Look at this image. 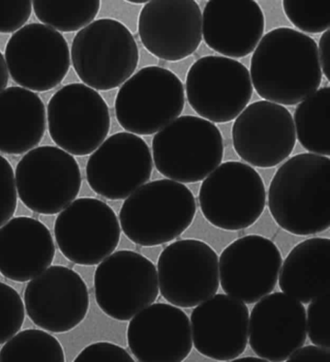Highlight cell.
Segmentation results:
<instances>
[{"label":"cell","mask_w":330,"mask_h":362,"mask_svg":"<svg viewBox=\"0 0 330 362\" xmlns=\"http://www.w3.org/2000/svg\"><path fill=\"white\" fill-rule=\"evenodd\" d=\"M249 73L254 88L264 100L295 106L321 86L318 45L300 31L275 28L257 46Z\"/></svg>","instance_id":"cell-1"},{"label":"cell","mask_w":330,"mask_h":362,"mask_svg":"<svg viewBox=\"0 0 330 362\" xmlns=\"http://www.w3.org/2000/svg\"><path fill=\"white\" fill-rule=\"evenodd\" d=\"M275 222L295 235L323 233L330 226V160L301 153L282 165L269 190Z\"/></svg>","instance_id":"cell-2"},{"label":"cell","mask_w":330,"mask_h":362,"mask_svg":"<svg viewBox=\"0 0 330 362\" xmlns=\"http://www.w3.org/2000/svg\"><path fill=\"white\" fill-rule=\"evenodd\" d=\"M195 197L183 183L151 181L125 199L119 212L120 228L132 243L151 247L171 243L195 218Z\"/></svg>","instance_id":"cell-3"},{"label":"cell","mask_w":330,"mask_h":362,"mask_svg":"<svg viewBox=\"0 0 330 362\" xmlns=\"http://www.w3.org/2000/svg\"><path fill=\"white\" fill-rule=\"evenodd\" d=\"M73 67L83 85L111 90L137 69V42L126 26L114 19L94 21L78 31L71 49Z\"/></svg>","instance_id":"cell-4"},{"label":"cell","mask_w":330,"mask_h":362,"mask_svg":"<svg viewBox=\"0 0 330 362\" xmlns=\"http://www.w3.org/2000/svg\"><path fill=\"white\" fill-rule=\"evenodd\" d=\"M153 152L160 174L177 182L195 183L221 164L224 141L214 123L184 115L156 133Z\"/></svg>","instance_id":"cell-5"},{"label":"cell","mask_w":330,"mask_h":362,"mask_svg":"<svg viewBox=\"0 0 330 362\" xmlns=\"http://www.w3.org/2000/svg\"><path fill=\"white\" fill-rule=\"evenodd\" d=\"M184 105L185 90L177 76L148 66L123 83L115 99V115L128 133L153 135L179 117Z\"/></svg>","instance_id":"cell-6"},{"label":"cell","mask_w":330,"mask_h":362,"mask_svg":"<svg viewBox=\"0 0 330 362\" xmlns=\"http://www.w3.org/2000/svg\"><path fill=\"white\" fill-rule=\"evenodd\" d=\"M204 218L219 229L240 230L260 218L266 204L261 175L244 163L219 165L204 178L199 193Z\"/></svg>","instance_id":"cell-7"},{"label":"cell","mask_w":330,"mask_h":362,"mask_svg":"<svg viewBox=\"0 0 330 362\" xmlns=\"http://www.w3.org/2000/svg\"><path fill=\"white\" fill-rule=\"evenodd\" d=\"M15 175L20 201L40 214L64 211L76 200L82 186L78 162L56 146L31 149L20 159Z\"/></svg>","instance_id":"cell-8"},{"label":"cell","mask_w":330,"mask_h":362,"mask_svg":"<svg viewBox=\"0 0 330 362\" xmlns=\"http://www.w3.org/2000/svg\"><path fill=\"white\" fill-rule=\"evenodd\" d=\"M186 97L204 119L226 123L237 119L253 95L247 68L229 57L208 56L197 60L186 77Z\"/></svg>","instance_id":"cell-9"},{"label":"cell","mask_w":330,"mask_h":362,"mask_svg":"<svg viewBox=\"0 0 330 362\" xmlns=\"http://www.w3.org/2000/svg\"><path fill=\"white\" fill-rule=\"evenodd\" d=\"M52 141L71 156L93 153L106 140L111 127L108 105L96 90L83 83L64 86L48 104Z\"/></svg>","instance_id":"cell-10"},{"label":"cell","mask_w":330,"mask_h":362,"mask_svg":"<svg viewBox=\"0 0 330 362\" xmlns=\"http://www.w3.org/2000/svg\"><path fill=\"white\" fill-rule=\"evenodd\" d=\"M94 290L105 314L117 321H129L158 298L156 267L136 252H114L97 267Z\"/></svg>","instance_id":"cell-11"},{"label":"cell","mask_w":330,"mask_h":362,"mask_svg":"<svg viewBox=\"0 0 330 362\" xmlns=\"http://www.w3.org/2000/svg\"><path fill=\"white\" fill-rule=\"evenodd\" d=\"M157 275L162 296L172 305L191 308L216 295L219 258L208 243L182 240L159 257Z\"/></svg>","instance_id":"cell-12"},{"label":"cell","mask_w":330,"mask_h":362,"mask_svg":"<svg viewBox=\"0 0 330 362\" xmlns=\"http://www.w3.org/2000/svg\"><path fill=\"white\" fill-rule=\"evenodd\" d=\"M4 59L13 80L38 93L57 88L70 68V49L64 35L41 23L16 31L8 41Z\"/></svg>","instance_id":"cell-13"},{"label":"cell","mask_w":330,"mask_h":362,"mask_svg":"<svg viewBox=\"0 0 330 362\" xmlns=\"http://www.w3.org/2000/svg\"><path fill=\"white\" fill-rule=\"evenodd\" d=\"M122 228L111 207L93 198H81L60 212L54 235L65 258L80 266H96L119 245Z\"/></svg>","instance_id":"cell-14"},{"label":"cell","mask_w":330,"mask_h":362,"mask_svg":"<svg viewBox=\"0 0 330 362\" xmlns=\"http://www.w3.org/2000/svg\"><path fill=\"white\" fill-rule=\"evenodd\" d=\"M148 144L135 134H114L91 153L86 178L97 195L112 201L125 200L153 174Z\"/></svg>","instance_id":"cell-15"},{"label":"cell","mask_w":330,"mask_h":362,"mask_svg":"<svg viewBox=\"0 0 330 362\" xmlns=\"http://www.w3.org/2000/svg\"><path fill=\"white\" fill-rule=\"evenodd\" d=\"M25 306L31 321L40 329L54 333L70 332L88 314V287L75 270L49 267L26 286Z\"/></svg>","instance_id":"cell-16"},{"label":"cell","mask_w":330,"mask_h":362,"mask_svg":"<svg viewBox=\"0 0 330 362\" xmlns=\"http://www.w3.org/2000/svg\"><path fill=\"white\" fill-rule=\"evenodd\" d=\"M232 135L238 156L258 168L277 166L292 154L297 141L290 112L266 100L243 110L235 120Z\"/></svg>","instance_id":"cell-17"},{"label":"cell","mask_w":330,"mask_h":362,"mask_svg":"<svg viewBox=\"0 0 330 362\" xmlns=\"http://www.w3.org/2000/svg\"><path fill=\"white\" fill-rule=\"evenodd\" d=\"M281 266V253L271 240L246 235L222 252L220 283L227 295L244 303H256L273 292Z\"/></svg>","instance_id":"cell-18"},{"label":"cell","mask_w":330,"mask_h":362,"mask_svg":"<svg viewBox=\"0 0 330 362\" xmlns=\"http://www.w3.org/2000/svg\"><path fill=\"white\" fill-rule=\"evenodd\" d=\"M141 43L154 57L179 62L197 51L203 39V16L194 0H153L139 17Z\"/></svg>","instance_id":"cell-19"},{"label":"cell","mask_w":330,"mask_h":362,"mask_svg":"<svg viewBox=\"0 0 330 362\" xmlns=\"http://www.w3.org/2000/svg\"><path fill=\"white\" fill-rule=\"evenodd\" d=\"M306 337L305 307L287 293L264 296L249 315V344L267 361H287L305 345Z\"/></svg>","instance_id":"cell-20"},{"label":"cell","mask_w":330,"mask_h":362,"mask_svg":"<svg viewBox=\"0 0 330 362\" xmlns=\"http://www.w3.org/2000/svg\"><path fill=\"white\" fill-rule=\"evenodd\" d=\"M127 341L139 361H183L193 348L190 320L177 306L153 303L131 320Z\"/></svg>","instance_id":"cell-21"},{"label":"cell","mask_w":330,"mask_h":362,"mask_svg":"<svg viewBox=\"0 0 330 362\" xmlns=\"http://www.w3.org/2000/svg\"><path fill=\"white\" fill-rule=\"evenodd\" d=\"M191 325L194 347L206 358L234 361L247 347L248 307L229 295H214L196 306Z\"/></svg>","instance_id":"cell-22"},{"label":"cell","mask_w":330,"mask_h":362,"mask_svg":"<svg viewBox=\"0 0 330 362\" xmlns=\"http://www.w3.org/2000/svg\"><path fill=\"white\" fill-rule=\"evenodd\" d=\"M201 16L204 42L229 59L252 54L263 38L264 12L253 0H211Z\"/></svg>","instance_id":"cell-23"},{"label":"cell","mask_w":330,"mask_h":362,"mask_svg":"<svg viewBox=\"0 0 330 362\" xmlns=\"http://www.w3.org/2000/svg\"><path fill=\"white\" fill-rule=\"evenodd\" d=\"M56 247L51 232L30 217H16L0 228V274L28 282L51 267Z\"/></svg>","instance_id":"cell-24"},{"label":"cell","mask_w":330,"mask_h":362,"mask_svg":"<svg viewBox=\"0 0 330 362\" xmlns=\"http://www.w3.org/2000/svg\"><path fill=\"white\" fill-rule=\"evenodd\" d=\"M46 131V109L37 94L12 86L0 93V152L20 156L38 146Z\"/></svg>","instance_id":"cell-25"},{"label":"cell","mask_w":330,"mask_h":362,"mask_svg":"<svg viewBox=\"0 0 330 362\" xmlns=\"http://www.w3.org/2000/svg\"><path fill=\"white\" fill-rule=\"evenodd\" d=\"M278 282L283 292L301 303L329 291V238H309L297 244L285 259Z\"/></svg>","instance_id":"cell-26"},{"label":"cell","mask_w":330,"mask_h":362,"mask_svg":"<svg viewBox=\"0 0 330 362\" xmlns=\"http://www.w3.org/2000/svg\"><path fill=\"white\" fill-rule=\"evenodd\" d=\"M301 146L317 156L330 154V88L318 89L298 105L293 119Z\"/></svg>","instance_id":"cell-27"},{"label":"cell","mask_w":330,"mask_h":362,"mask_svg":"<svg viewBox=\"0 0 330 362\" xmlns=\"http://www.w3.org/2000/svg\"><path fill=\"white\" fill-rule=\"evenodd\" d=\"M33 7L40 22L62 33H74L90 25L100 10L99 0H35Z\"/></svg>","instance_id":"cell-28"},{"label":"cell","mask_w":330,"mask_h":362,"mask_svg":"<svg viewBox=\"0 0 330 362\" xmlns=\"http://www.w3.org/2000/svg\"><path fill=\"white\" fill-rule=\"evenodd\" d=\"M0 361L64 362V348L59 340L40 329H26L15 334L0 351Z\"/></svg>","instance_id":"cell-29"},{"label":"cell","mask_w":330,"mask_h":362,"mask_svg":"<svg viewBox=\"0 0 330 362\" xmlns=\"http://www.w3.org/2000/svg\"><path fill=\"white\" fill-rule=\"evenodd\" d=\"M283 9L290 22L303 33L319 34L329 30V0H285Z\"/></svg>","instance_id":"cell-30"},{"label":"cell","mask_w":330,"mask_h":362,"mask_svg":"<svg viewBox=\"0 0 330 362\" xmlns=\"http://www.w3.org/2000/svg\"><path fill=\"white\" fill-rule=\"evenodd\" d=\"M25 318V304L19 293L0 282V345L20 332Z\"/></svg>","instance_id":"cell-31"},{"label":"cell","mask_w":330,"mask_h":362,"mask_svg":"<svg viewBox=\"0 0 330 362\" xmlns=\"http://www.w3.org/2000/svg\"><path fill=\"white\" fill-rule=\"evenodd\" d=\"M329 291L309 303L306 325L309 339L321 347H330Z\"/></svg>","instance_id":"cell-32"},{"label":"cell","mask_w":330,"mask_h":362,"mask_svg":"<svg viewBox=\"0 0 330 362\" xmlns=\"http://www.w3.org/2000/svg\"><path fill=\"white\" fill-rule=\"evenodd\" d=\"M17 203L14 170L11 164L0 156V228L11 220Z\"/></svg>","instance_id":"cell-33"},{"label":"cell","mask_w":330,"mask_h":362,"mask_svg":"<svg viewBox=\"0 0 330 362\" xmlns=\"http://www.w3.org/2000/svg\"><path fill=\"white\" fill-rule=\"evenodd\" d=\"M33 1L0 0V33H12L20 30L30 18Z\"/></svg>","instance_id":"cell-34"},{"label":"cell","mask_w":330,"mask_h":362,"mask_svg":"<svg viewBox=\"0 0 330 362\" xmlns=\"http://www.w3.org/2000/svg\"><path fill=\"white\" fill-rule=\"evenodd\" d=\"M123 361L133 362L126 350L112 343L98 342L83 349L75 362Z\"/></svg>","instance_id":"cell-35"},{"label":"cell","mask_w":330,"mask_h":362,"mask_svg":"<svg viewBox=\"0 0 330 362\" xmlns=\"http://www.w3.org/2000/svg\"><path fill=\"white\" fill-rule=\"evenodd\" d=\"M330 359L329 348L321 347V346L309 345L300 347L293 351L287 361H329Z\"/></svg>","instance_id":"cell-36"},{"label":"cell","mask_w":330,"mask_h":362,"mask_svg":"<svg viewBox=\"0 0 330 362\" xmlns=\"http://www.w3.org/2000/svg\"><path fill=\"white\" fill-rule=\"evenodd\" d=\"M319 63H321L322 72L329 81L330 73V31L324 33L319 39L318 47Z\"/></svg>","instance_id":"cell-37"},{"label":"cell","mask_w":330,"mask_h":362,"mask_svg":"<svg viewBox=\"0 0 330 362\" xmlns=\"http://www.w3.org/2000/svg\"><path fill=\"white\" fill-rule=\"evenodd\" d=\"M8 81H9V74H8L6 62H5L4 54L0 52V93L6 88Z\"/></svg>","instance_id":"cell-38"},{"label":"cell","mask_w":330,"mask_h":362,"mask_svg":"<svg viewBox=\"0 0 330 362\" xmlns=\"http://www.w3.org/2000/svg\"><path fill=\"white\" fill-rule=\"evenodd\" d=\"M234 361H258V362H264L267 361L266 359L261 358H254V356H245V358H235L234 359Z\"/></svg>","instance_id":"cell-39"},{"label":"cell","mask_w":330,"mask_h":362,"mask_svg":"<svg viewBox=\"0 0 330 362\" xmlns=\"http://www.w3.org/2000/svg\"><path fill=\"white\" fill-rule=\"evenodd\" d=\"M131 4H148V1H145V0H143V1H135V0H131Z\"/></svg>","instance_id":"cell-40"}]
</instances>
